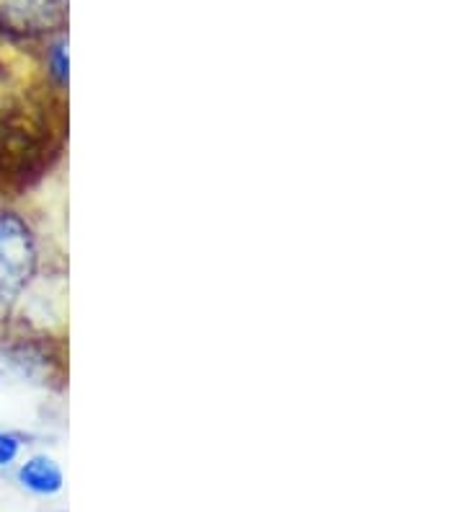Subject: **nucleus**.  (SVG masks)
Returning <instances> with one entry per match:
<instances>
[{
	"instance_id": "nucleus-6",
	"label": "nucleus",
	"mask_w": 465,
	"mask_h": 512,
	"mask_svg": "<svg viewBox=\"0 0 465 512\" xmlns=\"http://www.w3.org/2000/svg\"><path fill=\"white\" fill-rule=\"evenodd\" d=\"M21 456V438H16L13 432L0 430V469H8L19 461Z\"/></svg>"
},
{
	"instance_id": "nucleus-3",
	"label": "nucleus",
	"mask_w": 465,
	"mask_h": 512,
	"mask_svg": "<svg viewBox=\"0 0 465 512\" xmlns=\"http://www.w3.org/2000/svg\"><path fill=\"white\" fill-rule=\"evenodd\" d=\"M52 375V360L37 342H3L0 344V378L21 383H47Z\"/></svg>"
},
{
	"instance_id": "nucleus-2",
	"label": "nucleus",
	"mask_w": 465,
	"mask_h": 512,
	"mask_svg": "<svg viewBox=\"0 0 465 512\" xmlns=\"http://www.w3.org/2000/svg\"><path fill=\"white\" fill-rule=\"evenodd\" d=\"M68 0H0V29L13 37H42L65 24Z\"/></svg>"
},
{
	"instance_id": "nucleus-5",
	"label": "nucleus",
	"mask_w": 465,
	"mask_h": 512,
	"mask_svg": "<svg viewBox=\"0 0 465 512\" xmlns=\"http://www.w3.org/2000/svg\"><path fill=\"white\" fill-rule=\"evenodd\" d=\"M68 39L57 37L47 50V73L60 88L68 86Z\"/></svg>"
},
{
	"instance_id": "nucleus-4",
	"label": "nucleus",
	"mask_w": 465,
	"mask_h": 512,
	"mask_svg": "<svg viewBox=\"0 0 465 512\" xmlns=\"http://www.w3.org/2000/svg\"><path fill=\"white\" fill-rule=\"evenodd\" d=\"M16 479H19L21 487L26 492L37 494V497H55L65 487V474H62V466L47 453H37V456L26 458L24 463L16 471Z\"/></svg>"
},
{
	"instance_id": "nucleus-1",
	"label": "nucleus",
	"mask_w": 465,
	"mask_h": 512,
	"mask_svg": "<svg viewBox=\"0 0 465 512\" xmlns=\"http://www.w3.org/2000/svg\"><path fill=\"white\" fill-rule=\"evenodd\" d=\"M39 269V238L24 215L0 210V321L24 298Z\"/></svg>"
}]
</instances>
